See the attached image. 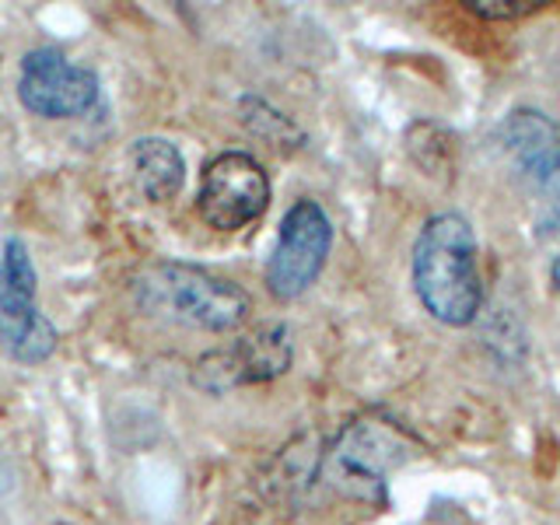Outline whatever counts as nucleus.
I'll return each mask as SVG.
<instances>
[{
    "mask_svg": "<svg viewBox=\"0 0 560 525\" xmlns=\"http://www.w3.org/2000/svg\"><path fill=\"white\" fill-rule=\"evenodd\" d=\"M413 291L445 326H469L483 305L477 235L459 214H434L413 245Z\"/></svg>",
    "mask_w": 560,
    "mask_h": 525,
    "instance_id": "nucleus-1",
    "label": "nucleus"
},
{
    "mask_svg": "<svg viewBox=\"0 0 560 525\" xmlns=\"http://www.w3.org/2000/svg\"><path fill=\"white\" fill-rule=\"evenodd\" d=\"M133 298L148 315L189 329L228 332L249 319V294L189 262H154L133 277Z\"/></svg>",
    "mask_w": 560,
    "mask_h": 525,
    "instance_id": "nucleus-2",
    "label": "nucleus"
},
{
    "mask_svg": "<svg viewBox=\"0 0 560 525\" xmlns=\"http://www.w3.org/2000/svg\"><path fill=\"white\" fill-rule=\"evenodd\" d=\"M413 442L378 417L354 420L323 455L319 480L343 498L378 504L385 501V477L410 459Z\"/></svg>",
    "mask_w": 560,
    "mask_h": 525,
    "instance_id": "nucleus-3",
    "label": "nucleus"
},
{
    "mask_svg": "<svg viewBox=\"0 0 560 525\" xmlns=\"http://www.w3.org/2000/svg\"><path fill=\"white\" fill-rule=\"evenodd\" d=\"M0 347L22 364H43L57 350V326L35 302V267L22 238L0 245Z\"/></svg>",
    "mask_w": 560,
    "mask_h": 525,
    "instance_id": "nucleus-4",
    "label": "nucleus"
},
{
    "mask_svg": "<svg viewBox=\"0 0 560 525\" xmlns=\"http://www.w3.org/2000/svg\"><path fill=\"white\" fill-rule=\"evenodd\" d=\"M329 245L332 224L326 210L315 200H298L280 221V235L267 262V288L277 302H294L315 284L326 267Z\"/></svg>",
    "mask_w": 560,
    "mask_h": 525,
    "instance_id": "nucleus-5",
    "label": "nucleus"
},
{
    "mask_svg": "<svg viewBox=\"0 0 560 525\" xmlns=\"http://www.w3.org/2000/svg\"><path fill=\"white\" fill-rule=\"evenodd\" d=\"M270 203V179L253 154L224 151L203 168L197 210L218 232H238V228L262 218Z\"/></svg>",
    "mask_w": 560,
    "mask_h": 525,
    "instance_id": "nucleus-6",
    "label": "nucleus"
},
{
    "mask_svg": "<svg viewBox=\"0 0 560 525\" xmlns=\"http://www.w3.org/2000/svg\"><path fill=\"white\" fill-rule=\"evenodd\" d=\"M18 98L43 119H74L98 102V78L88 67L70 63L60 49L43 46L25 52L18 70Z\"/></svg>",
    "mask_w": 560,
    "mask_h": 525,
    "instance_id": "nucleus-7",
    "label": "nucleus"
},
{
    "mask_svg": "<svg viewBox=\"0 0 560 525\" xmlns=\"http://www.w3.org/2000/svg\"><path fill=\"white\" fill-rule=\"evenodd\" d=\"M291 368V337L284 326H259L245 337L203 354L192 368V382L207 393H228L284 375Z\"/></svg>",
    "mask_w": 560,
    "mask_h": 525,
    "instance_id": "nucleus-8",
    "label": "nucleus"
},
{
    "mask_svg": "<svg viewBox=\"0 0 560 525\" xmlns=\"http://www.w3.org/2000/svg\"><path fill=\"white\" fill-rule=\"evenodd\" d=\"M498 140L525 179L550 183L553 175H560V130L550 116L536 109L508 113L498 130Z\"/></svg>",
    "mask_w": 560,
    "mask_h": 525,
    "instance_id": "nucleus-9",
    "label": "nucleus"
},
{
    "mask_svg": "<svg viewBox=\"0 0 560 525\" xmlns=\"http://www.w3.org/2000/svg\"><path fill=\"white\" fill-rule=\"evenodd\" d=\"M130 172L137 189L144 192L151 203H165L179 197L186 183V162L179 148L165 137H140L130 148Z\"/></svg>",
    "mask_w": 560,
    "mask_h": 525,
    "instance_id": "nucleus-10",
    "label": "nucleus"
},
{
    "mask_svg": "<svg viewBox=\"0 0 560 525\" xmlns=\"http://www.w3.org/2000/svg\"><path fill=\"white\" fill-rule=\"evenodd\" d=\"M472 14L480 18H518V14H533L536 4L533 0H525V4H508V0H477V4H469Z\"/></svg>",
    "mask_w": 560,
    "mask_h": 525,
    "instance_id": "nucleus-11",
    "label": "nucleus"
},
{
    "mask_svg": "<svg viewBox=\"0 0 560 525\" xmlns=\"http://www.w3.org/2000/svg\"><path fill=\"white\" fill-rule=\"evenodd\" d=\"M553 288H557V294H560V259L553 262Z\"/></svg>",
    "mask_w": 560,
    "mask_h": 525,
    "instance_id": "nucleus-12",
    "label": "nucleus"
}]
</instances>
